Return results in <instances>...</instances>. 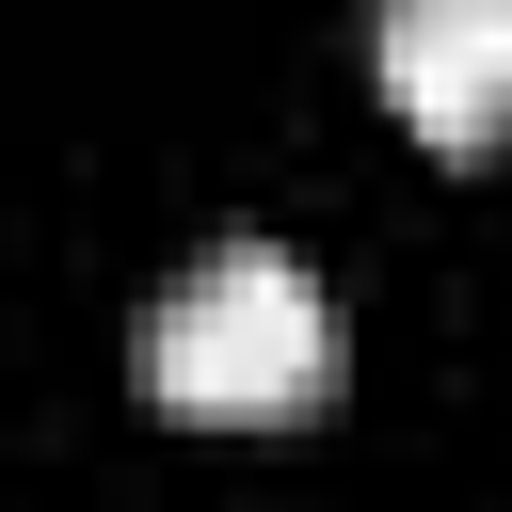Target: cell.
<instances>
[{"mask_svg": "<svg viewBox=\"0 0 512 512\" xmlns=\"http://www.w3.org/2000/svg\"><path fill=\"white\" fill-rule=\"evenodd\" d=\"M144 384H160V416H192V432H288V416H320V384H336V304L288 272V256H208L176 304H160V336H144Z\"/></svg>", "mask_w": 512, "mask_h": 512, "instance_id": "6da1fadb", "label": "cell"}, {"mask_svg": "<svg viewBox=\"0 0 512 512\" xmlns=\"http://www.w3.org/2000/svg\"><path fill=\"white\" fill-rule=\"evenodd\" d=\"M368 80L432 160H480L512 128V0H384L368 16Z\"/></svg>", "mask_w": 512, "mask_h": 512, "instance_id": "7a4b0ae2", "label": "cell"}]
</instances>
